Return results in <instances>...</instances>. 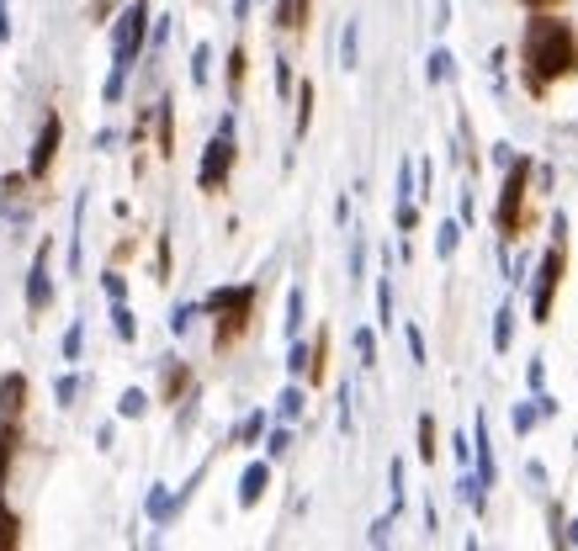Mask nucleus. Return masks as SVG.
<instances>
[{
    "instance_id": "nucleus-36",
    "label": "nucleus",
    "mask_w": 578,
    "mask_h": 551,
    "mask_svg": "<svg viewBox=\"0 0 578 551\" xmlns=\"http://www.w3.org/2000/svg\"><path fill=\"white\" fill-rule=\"evenodd\" d=\"M526 5H552V0H526Z\"/></svg>"
},
{
    "instance_id": "nucleus-24",
    "label": "nucleus",
    "mask_w": 578,
    "mask_h": 551,
    "mask_svg": "<svg viewBox=\"0 0 578 551\" xmlns=\"http://www.w3.org/2000/svg\"><path fill=\"white\" fill-rule=\"evenodd\" d=\"M356 350H361V366H377V340H372V329H356Z\"/></svg>"
},
{
    "instance_id": "nucleus-21",
    "label": "nucleus",
    "mask_w": 578,
    "mask_h": 551,
    "mask_svg": "<svg viewBox=\"0 0 578 551\" xmlns=\"http://www.w3.org/2000/svg\"><path fill=\"white\" fill-rule=\"evenodd\" d=\"M420 456H425V462H435V419H430V414L420 419Z\"/></svg>"
},
{
    "instance_id": "nucleus-27",
    "label": "nucleus",
    "mask_w": 578,
    "mask_h": 551,
    "mask_svg": "<svg viewBox=\"0 0 578 551\" xmlns=\"http://www.w3.org/2000/svg\"><path fill=\"white\" fill-rule=\"evenodd\" d=\"M191 318H197V302L175 308V313H170V329H175V334H186V329H191Z\"/></svg>"
},
{
    "instance_id": "nucleus-34",
    "label": "nucleus",
    "mask_w": 578,
    "mask_h": 551,
    "mask_svg": "<svg viewBox=\"0 0 578 551\" xmlns=\"http://www.w3.org/2000/svg\"><path fill=\"white\" fill-rule=\"evenodd\" d=\"M11 541H16V525H11V515H5V520H0V547H11Z\"/></svg>"
},
{
    "instance_id": "nucleus-7",
    "label": "nucleus",
    "mask_w": 578,
    "mask_h": 551,
    "mask_svg": "<svg viewBox=\"0 0 578 551\" xmlns=\"http://www.w3.org/2000/svg\"><path fill=\"white\" fill-rule=\"evenodd\" d=\"M250 302H255V287H234V292H212V302H207V308H212V313H228L223 324H228V329H239V324H244V313H250Z\"/></svg>"
},
{
    "instance_id": "nucleus-6",
    "label": "nucleus",
    "mask_w": 578,
    "mask_h": 551,
    "mask_svg": "<svg viewBox=\"0 0 578 551\" xmlns=\"http://www.w3.org/2000/svg\"><path fill=\"white\" fill-rule=\"evenodd\" d=\"M48 302H53V281H48V244H37L32 271H27V308H32V313H42Z\"/></svg>"
},
{
    "instance_id": "nucleus-13",
    "label": "nucleus",
    "mask_w": 578,
    "mask_h": 551,
    "mask_svg": "<svg viewBox=\"0 0 578 551\" xmlns=\"http://www.w3.org/2000/svg\"><path fill=\"white\" fill-rule=\"evenodd\" d=\"M112 318H117V340H138V318L127 302H112Z\"/></svg>"
},
{
    "instance_id": "nucleus-11",
    "label": "nucleus",
    "mask_w": 578,
    "mask_h": 551,
    "mask_svg": "<svg viewBox=\"0 0 578 551\" xmlns=\"http://www.w3.org/2000/svg\"><path fill=\"white\" fill-rule=\"evenodd\" d=\"M117 414H122V419H143V414H149V398H143L138 387H127V393L117 398Z\"/></svg>"
},
{
    "instance_id": "nucleus-23",
    "label": "nucleus",
    "mask_w": 578,
    "mask_h": 551,
    "mask_svg": "<svg viewBox=\"0 0 578 551\" xmlns=\"http://www.w3.org/2000/svg\"><path fill=\"white\" fill-rule=\"evenodd\" d=\"M297 101H303V111H297V138H303L308 122H313V85H308V80H303V96H297Z\"/></svg>"
},
{
    "instance_id": "nucleus-30",
    "label": "nucleus",
    "mask_w": 578,
    "mask_h": 551,
    "mask_svg": "<svg viewBox=\"0 0 578 551\" xmlns=\"http://www.w3.org/2000/svg\"><path fill=\"white\" fill-rule=\"evenodd\" d=\"M303 366H308V345H292V356H287V371H292V377H303Z\"/></svg>"
},
{
    "instance_id": "nucleus-16",
    "label": "nucleus",
    "mask_w": 578,
    "mask_h": 551,
    "mask_svg": "<svg viewBox=\"0 0 578 551\" xmlns=\"http://www.w3.org/2000/svg\"><path fill=\"white\" fill-rule=\"evenodd\" d=\"M425 74H430V85L451 80V53H446V48H435V53H430V69H425Z\"/></svg>"
},
{
    "instance_id": "nucleus-18",
    "label": "nucleus",
    "mask_w": 578,
    "mask_h": 551,
    "mask_svg": "<svg viewBox=\"0 0 578 551\" xmlns=\"http://www.w3.org/2000/svg\"><path fill=\"white\" fill-rule=\"evenodd\" d=\"M377 313H382L377 324H382V329H393V287H388V276L377 281Z\"/></svg>"
},
{
    "instance_id": "nucleus-9",
    "label": "nucleus",
    "mask_w": 578,
    "mask_h": 551,
    "mask_svg": "<svg viewBox=\"0 0 578 551\" xmlns=\"http://www.w3.org/2000/svg\"><path fill=\"white\" fill-rule=\"evenodd\" d=\"M21 409H27V377L11 371V377L0 382V414H21Z\"/></svg>"
},
{
    "instance_id": "nucleus-26",
    "label": "nucleus",
    "mask_w": 578,
    "mask_h": 551,
    "mask_svg": "<svg viewBox=\"0 0 578 551\" xmlns=\"http://www.w3.org/2000/svg\"><path fill=\"white\" fill-rule=\"evenodd\" d=\"M260 430H266V414H250V419L239 425V435H234V440H239V446H250V440H260Z\"/></svg>"
},
{
    "instance_id": "nucleus-32",
    "label": "nucleus",
    "mask_w": 578,
    "mask_h": 551,
    "mask_svg": "<svg viewBox=\"0 0 578 551\" xmlns=\"http://www.w3.org/2000/svg\"><path fill=\"white\" fill-rule=\"evenodd\" d=\"M287 446H292V435H287V430H276V435H271V440H266V451H271V456H281V451H287Z\"/></svg>"
},
{
    "instance_id": "nucleus-19",
    "label": "nucleus",
    "mask_w": 578,
    "mask_h": 551,
    "mask_svg": "<svg viewBox=\"0 0 578 551\" xmlns=\"http://www.w3.org/2000/svg\"><path fill=\"white\" fill-rule=\"evenodd\" d=\"M207 64H212V48L197 42V53H191V80H197V85H207Z\"/></svg>"
},
{
    "instance_id": "nucleus-10",
    "label": "nucleus",
    "mask_w": 578,
    "mask_h": 551,
    "mask_svg": "<svg viewBox=\"0 0 578 551\" xmlns=\"http://www.w3.org/2000/svg\"><path fill=\"white\" fill-rule=\"evenodd\" d=\"M510 340H515V308H499V324H494V350L505 356V350H510Z\"/></svg>"
},
{
    "instance_id": "nucleus-25",
    "label": "nucleus",
    "mask_w": 578,
    "mask_h": 551,
    "mask_svg": "<svg viewBox=\"0 0 578 551\" xmlns=\"http://www.w3.org/2000/svg\"><path fill=\"white\" fill-rule=\"evenodd\" d=\"M74 393H80V377H58V382H53V398H58V409H69V403H74Z\"/></svg>"
},
{
    "instance_id": "nucleus-33",
    "label": "nucleus",
    "mask_w": 578,
    "mask_h": 551,
    "mask_svg": "<svg viewBox=\"0 0 578 551\" xmlns=\"http://www.w3.org/2000/svg\"><path fill=\"white\" fill-rule=\"evenodd\" d=\"M409 356L425 361V334H420V329H409Z\"/></svg>"
},
{
    "instance_id": "nucleus-35",
    "label": "nucleus",
    "mask_w": 578,
    "mask_h": 551,
    "mask_svg": "<svg viewBox=\"0 0 578 551\" xmlns=\"http://www.w3.org/2000/svg\"><path fill=\"white\" fill-rule=\"evenodd\" d=\"M11 37V11H5V0H0V42Z\"/></svg>"
},
{
    "instance_id": "nucleus-3",
    "label": "nucleus",
    "mask_w": 578,
    "mask_h": 551,
    "mask_svg": "<svg viewBox=\"0 0 578 551\" xmlns=\"http://www.w3.org/2000/svg\"><path fill=\"white\" fill-rule=\"evenodd\" d=\"M558 276H563V249L552 244V249L542 255V276H536V302H531L536 324H547V313H552V292H558Z\"/></svg>"
},
{
    "instance_id": "nucleus-31",
    "label": "nucleus",
    "mask_w": 578,
    "mask_h": 551,
    "mask_svg": "<svg viewBox=\"0 0 578 551\" xmlns=\"http://www.w3.org/2000/svg\"><path fill=\"white\" fill-rule=\"evenodd\" d=\"M510 419H515V430H520V435H526V430H531V425H536V409H531V403H520V409H515V414H510Z\"/></svg>"
},
{
    "instance_id": "nucleus-17",
    "label": "nucleus",
    "mask_w": 578,
    "mask_h": 551,
    "mask_svg": "<svg viewBox=\"0 0 578 551\" xmlns=\"http://www.w3.org/2000/svg\"><path fill=\"white\" fill-rule=\"evenodd\" d=\"M80 223H85V202H74V233H69V271L80 276Z\"/></svg>"
},
{
    "instance_id": "nucleus-8",
    "label": "nucleus",
    "mask_w": 578,
    "mask_h": 551,
    "mask_svg": "<svg viewBox=\"0 0 578 551\" xmlns=\"http://www.w3.org/2000/svg\"><path fill=\"white\" fill-rule=\"evenodd\" d=\"M266 483H271V467H266V462H250V467H244V478H239V504H244V509H255V504H260V494H266Z\"/></svg>"
},
{
    "instance_id": "nucleus-2",
    "label": "nucleus",
    "mask_w": 578,
    "mask_h": 551,
    "mask_svg": "<svg viewBox=\"0 0 578 551\" xmlns=\"http://www.w3.org/2000/svg\"><path fill=\"white\" fill-rule=\"evenodd\" d=\"M228 170H234V133H223V127H218V138H212V143H207V154H202L197 186H202V191H218V186L228 180Z\"/></svg>"
},
{
    "instance_id": "nucleus-14",
    "label": "nucleus",
    "mask_w": 578,
    "mask_h": 551,
    "mask_svg": "<svg viewBox=\"0 0 578 551\" xmlns=\"http://www.w3.org/2000/svg\"><path fill=\"white\" fill-rule=\"evenodd\" d=\"M457 239H462V228H457V223H441V233H435V255L451 260V255H457Z\"/></svg>"
},
{
    "instance_id": "nucleus-12",
    "label": "nucleus",
    "mask_w": 578,
    "mask_h": 551,
    "mask_svg": "<svg viewBox=\"0 0 578 551\" xmlns=\"http://www.w3.org/2000/svg\"><path fill=\"white\" fill-rule=\"evenodd\" d=\"M356 53H361V32H356V21H345V37H340V64H345V69H356Z\"/></svg>"
},
{
    "instance_id": "nucleus-28",
    "label": "nucleus",
    "mask_w": 578,
    "mask_h": 551,
    "mask_svg": "<svg viewBox=\"0 0 578 551\" xmlns=\"http://www.w3.org/2000/svg\"><path fill=\"white\" fill-rule=\"evenodd\" d=\"M297 414H303V393L287 387V393H281V419H297Z\"/></svg>"
},
{
    "instance_id": "nucleus-22",
    "label": "nucleus",
    "mask_w": 578,
    "mask_h": 551,
    "mask_svg": "<svg viewBox=\"0 0 578 551\" xmlns=\"http://www.w3.org/2000/svg\"><path fill=\"white\" fill-rule=\"evenodd\" d=\"M11 446H16V430L0 419V483H5V472H11Z\"/></svg>"
},
{
    "instance_id": "nucleus-4",
    "label": "nucleus",
    "mask_w": 578,
    "mask_h": 551,
    "mask_svg": "<svg viewBox=\"0 0 578 551\" xmlns=\"http://www.w3.org/2000/svg\"><path fill=\"white\" fill-rule=\"evenodd\" d=\"M526 159H515L510 165V180H505V196H499V228L505 233H515V223H520V196H526Z\"/></svg>"
},
{
    "instance_id": "nucleus-1",
    "label": "nucleus",
    "mask_w": 578,
    "mask_h": 551,
    "mask_svg": "<svg viewBox=\"0 0 578 551\" xmlns=\"http://www.w3.org/2000/svg\"><path fill=\"white\" fill-rule=\"evenodd\" d=\"M526 64L536 69V85H547V80L568 74V69L578 64L574 32H568L563 21H552V16H536V21L526 27Z\"/></svg>"
},
{
    "instance_id": "nucleus-20",
    "label": "nucleus",
    "mask_w": 578,
    "mask_h": 551,
    "mask_svg": "<svg viewBox=\"0 0 578 551\" xmlns=\"http://www.w3.org/2000/svg\"><path fill=\"white\" fill-rule=\"evenodd\" d=\"M297 329H303V292L292 287V297H287V334L297 340Z\"/></svg>"
},
{
    "instance_id": "nucleus-5",
    "label": "nucleus",
    "mask_w": 578,
    "mask_h": 551,
    "mask_svg": "<svg viewBox=\"0 0 578 551\" xmlns=\"http://www.w3.org/2000/svg\"><path fill=\"white\" fill-rule=\"evenodd\" d=\"M58 138H64V122L48 111V122H42V133H37V143H32V165H27V175H32V180H42V175H48V165H53V154H58Z\"/></svg>"
},
{
    "instance_id": "nucleus-29",
    "label": "nucleus",
    "mask_w": 578,
    "mask_h": 551,
    "mask_svg": "<svg viewBox=\"0 0 578 551\" xmlns=\"http://www.w3.org/2000/svg\"><path fill=\"white\" fill-rule=\"evenodd\" d=\"M101 287H106V297H112V302H122V297H127V281H122L117 271H106V281H101Z\"/></svg>"
},
{
    "instance_id": "nucleus-15",
    "label": "nucleus",
    "mask_w": 578,
    "mask_h": 551,
    "mask_svg": "<svg viewBox=\"0 0 578 551\" xmlns=\"http://www.w3.org/2000/svg\"><path fill=\"white\" fill-rule=\"evenodd\" d=\"M80 350H85V318L69 324V334H64V361H80Z\"/></svg>"
}]
</instances>
